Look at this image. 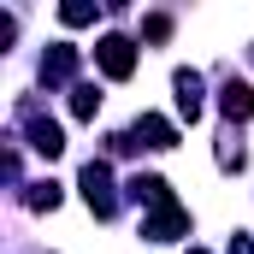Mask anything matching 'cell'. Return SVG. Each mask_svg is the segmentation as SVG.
Masks as SVG:
<instances>
[{
    "label": "cell",
    "instance_id": "obj_7",
    "mask_svg": "<svg viewBox=\"0 0 254 254\" xmlns=\"http://www.w3.org/2000/svg\"><path fill=\"white\" fill-rule=\"evenodd\" d=\"M71 71H77V48H54L48 60H42V83H71Z\"/></svg>",
    "mask_w": 254,
    "mask_h": 254
},
{
    "label": "cell",
    "instance_id": "obj_12",
    "mask_svg": "<svg viewBox=\"0 0 254 254\" xmlns=\"http://www.w3.org/2000/svg\"><path fill=\"white\" fill-rule=\"evenodd\" d=\"M24 201H30L36 213H42V207H60V184H36V190L24 195Z\"/></svg>",
    "mask_w": 254,
    "mask_h": 254
},
{
    "label": "cell",
    "instance_id": "obj_13",
    "mask_svg": "<svg viewBox=\"0 0 254 254\" xmlns=\"http://www.w3.org/2000/svg\"><path fill=\"white\" fill-rule=\"evenodd\" d=\"M142 36H148V42H166V36H172V18H160V12H154V18L142 24Z\"/></svg>",
    "mask_w": 254,
    "mask_h": 254
},
{
    "label": "cell",
    "instance_id": "obj_5",
    "mask_svg": "<svg viewBox=\"0 0 254 254\" xmlns=\"http://www.w3.org/2000/svg\"><path fill=\"white\" fill-rule=\"evenodd\" d=\"M30 148H36V154H48V160H54V154H65L60 125H54V119H36V113H30Z\"/></svg>",
    "mask_w": 254,
    "mask_h": 254
},
{
    "label": "cell",
    "instance_id": "obj_10",
    "mask_svg": "<svg viewBox=\"0 0 254 254\" xmlns=\"http://www.w3.org/2000/svg\"><path fill=\"white\" fill-rule=\"evenodd\" d=\"M71 113H77V119H95V113H101V89H95V83H77V89H71Z\"/></svg>",
    "mask_w": 254,
    "mask_h": 254
},
{
    "label": "cell",
    "instance_id": "obj_8",
    "mask_svg": "<svg viewBox=\"0 0 254 254\" xmlns=\"http://www.w3.org/2000/svg\"><path fill=\"white\" fill-rule=\"evenodd\" d=\"M136 136H148V148H178V130L166 125L160 113H142L136 119Z\"/></svg>",
    "mask_w": 254,
    "mask_h": 254
},
{
    "label": "cell",
    "instance_id": "obj_15",
    "mask_svg": "<svg viewBox=\"0 0 254 254\" xmlns=\"http://www.w3.org/2000/svg\"><path fill=\"white\" fill-rule=\"evenodd\" d=\"M190 254H201V249H190Z\"/></svg>",
    "mask_w": 254,
    "mask_h": 254
},
{
    "label": "cell",
    "instance_id": "obj_4",
    "mask_svg": "<svg viewBox=\"0 0 254 254\" xmlns=\"http://www.w3.org/2000/svg\"><path fill=\"white\" fill-rule=\"evenodd\" d=\"M219 107H225V119H231V125H243V119H254V89L231 77V83H225V95H219Z\"/></svg>",
    "mask_w": 254,
    "mask_h": 254
},
{
    "label": "cell",
    "instance_id": "obj_6",
    "mask_svg": "<svg viewBox=\"0 0 254 254\" xmlns=\"http://www.w3.org/2000/svg\"><path fill=\"white\" fill-rule=\"evenodd\" d=\"M178 113L184 119H201V71H178Z\"/></svg>",
    "mask_w": 254,
    "mask_h": 254
},
{
    "label": "cell",
    "instance_id": "obj_2",
    "mask_svg": "<svg viewBox=\"0 0 254 254\" xmlns=\"http://www.w3.org/2000/svg\"><path fill=\"white\" fill-rule=\"evenodd\" d=\"M83 201H89L101 219H113V207H119V201H113V172H107L101 160H89V166H83Z\"/></svg>",
    "mask_w": 254,
    "mask_h": 254
},
{
    "label": "cell",
    "instance_id": "obj_9",
    "mask_svg": "<svg viewBox=\"0 0 254 254\" xmlns=\"http://www.w3.org/2000/svg\"><path fill=\"white\" fill-rule=\"evenodd\" d=\"M130 195H136V201H148L154 213H160V207H178L172 190H166V178H130Z\"/></svg>",
    "mask_w": 254,
    "mask_h": 254
},
{
    "label": "cell",
    "instance_id": "obj_14",
    "mask_svg": "<svg viewBox=\"0 0 254 254\" xmlns=\"http://www.w3.org/2000/svg\"><path fill=\"white\" fill-rule=\"evenodd\" d=\"M219 166H225V172H237V166H243V148H237V142H231V136H225V142H219Z\"/></svg>",
    "mask_w": 254,
    "mask_h": 254
},
{
    "label": "cell",
    "instance_id": "obj_3",
    "mask_svg": "<svg viewBox=\"0 0 254 254\" xmlns=\"http://www.w3.org/2000/svg\"><path fill=\"white\" fill-rule=\"evenodd\" d=\"M184 231H190V213H184V207H160L154 219H142V237H148V243H172V237H184Z\"/></svg>",
    "mask_w": 254,
    "mask_h": 254
},
{
    "label": "cell",
    "instance_id": "obj_1",
    "mask_svg": "<svg viewBox=\"0 0 254 254\" xmlns=\"http://www.w3.org/2000/svg\"><path fill=\"white\" fill-rule=\"evenodd\" d=\"M95 60H101V71H107L113 83H125L130 71H136V42H125V36H101Z\"/></svg>",
    "mask_w": 254,
    "mask_h": 254
},
{
    "label": "cell",
    "instance_id": "obj_11",
    "mask_svg": "<svg viewBox=\"0 0 254 254\" xmlns=\"http://www.w3.org/2000/svg\"><path fill=\"white\" fill-rule=\"evenodd\" d=\"M60 18L77 30V24H95V18H101V6H95V0H71V6H60Z\"/></svg>",
    "mask_w": 254,
    "mask_h": 254
}]
</instances>
